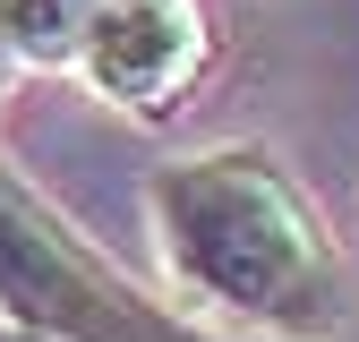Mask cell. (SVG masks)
<instances>
[{
  "label": "cell",
  "mask_w": 359,
  "mask_h": 342,
  "mask_svg": "<svg viewBox=\"0 0 359 342\" xmlns=\"http://www.w3.org/2000/svg\"><path fill=\"white\" fill-rule=\"evenodd\" d=\"M103 0H0V43L18 69H77Z\"/></svg>",
  "instance_id": "cell-4"
},
{
  "label": "cell",
  "mask_w": 359,
  "mask_h": 342,
  "mask_svg": "<svg viewBox=\"0 0 359 342\" xmlns=\"http://www.w3.org/2000/svg\"><path fill=\"white\" fill-rule=\"evenodd\" d=\"M0 342H52V334H34V325H18V317H0Z\"/></svg>",
  "instance_id": "cell-5"
},
{
  "label": "cell",
  "mask_w": 359,
  "mask_h": 342,
  "mask_svg": "<svg viewBox=\"0 0 359 342\" xmlns=\"http://www.w3.org/2000/svg\"><path fill=\"white\" fill-rule=\"evenodd\" d=\"M205 69H214V26L197 0H103L77 52V77L128 120H171Z\"/></svg>",
  "instance_id": "cell-3"
},
{
  "label": "cell",
  "mask_w": 359,
  "mask_h": 342,
  "mask_svg": "<svg viewBox=\"0 0 359 342\" xmlns=\"http://www.w3.org/2000/svg\"><path fill=\"white\" fill-rule=\"evenodd\" d=\"M0 317L52 342H222L189 308L154 299L137 274H120L9 163H0Z\"/></svg>",
  "instance_id": "cell-2"
},
{
  "label": "cell",
  "mask_w": 359,
  "mask_h": 342,
  "mask_svg": "<svg viewBox=\"0 0 359 342\" xmlns=\"http://www.w3.org/2000/svg\"><path fill=\"white\" fill-rule=\"evenodd\" d=\"M146 231L189 317L265 342H334L351 325V266L308 189L265 146H205L146 180Z\"/></svg>",
  "instance_id": "cell-1"
},
{
  "label": "cell",
  "mask_w": 359,
  "mask_h": 342,
  "mask_svg": "<svg viewBox=\"0 0 359 342\" xmlns=\"http://www.w3.org/2000/svg\"><path fill=\"white\" fill-rule=\"evenodd\" d=\"M9 77H18V60H9V43H0V95H9Z\"/></svg>",
  "instance_id": "cell-6"
}]
</instances>
